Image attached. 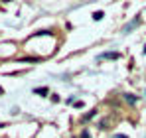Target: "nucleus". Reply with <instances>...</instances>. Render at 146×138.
<instances>
[{
    "mask_svg": "<svg viewBox=\"0 0 146 138\" xmlns=\"http://www.w3.org/2000/svg\"><path fill=\"white\" fill-rule=\"evenodd\" d=\"M103 57H107V59H119L121 53H117V51H107V53H103Z\"/></svg>",
    "mask_w": 146,
    "mask_h": 138,
    "instance_id": "nucleus-1",
    "label": "nucleus"
},
{
    "mask_svg": "<svg viewBox=\"0 0 146 138\" xmlns=\"http://www.w3.org/2000/svg\"><path fill=\"white\" fill-rule=\"evenodd\" d=\"M124 101H126V103H130V105H134V103L138 101V97H134V95H128V93H126V95H124Z\"/></svg>",
    "mask_w": 146,
    "mask_h": 138,
    "instance_id": "nucleus-2",
    "label": "nucleus"
},
{
    "mask_svg": "<svg viewBox=\"0 0 146 138\" xmlns=\"http://www.w3.org/2000/svg\"><path fill=\"white\" fill-rule=\"evenodd\" d=\"M138 22H140V20H138V18H134V22H130V24H128V26H126V28H124V32L128 34V32H130V30H132L134 26H138Z\"/></svg>",
    "mask_w": 146,
    "mask_h": 138,
    "instance_id": "nucleus-3",
    "label": "nucleus"
},
{
    "mask_svg": "<svg viewBox=\"0 0 146 138\" xmlns=\"http://www.w3.org/2000/svg\"><path fill=\"white\" fill-rule=\"evenodd\" d=\"M36 95H46V93H48V89H46V87H42V89H36Z\"/></svg>",
    "mask_w": 146,
    "mask_h": 138,
    "instance_id": "nucleus-4",
    "label": "nucleus"
},
{
    "mask_svg": "<svg viewBox=\"0 0 146 138\" xmlns=\"http://www.w3.org/2000/svg\"><path fill=\"white\" fill-rule=\"evenodd\" d=\"M95 113H97V109H95V111H91V113H87V115H85V120H89V118H93V116H95Z\"/></svg>",
    "mask_w": 146,
    "mask_h": 138,
    "instance_id": "nucleus-5",
    "label": "nucleus"
},
{
    "mask_svg": "<svg viewBox=\"0 0 146 138\" xmlns=\"http://www.w3.org/2000/svg\"><path fill=\"white\" fill-rule=\"evenodd\" d=\"M103 16H105V14H103V12H95V14H93V18H95V20H101V18H103Z\"/></svg>",
    "mask_w": 146,
    "mask_h": 138,
    "instance_id": "nucleus-6",
    "label": "nucleus"
},
{
    "mask_svg": "<svg viewBox=\"0 0 146 138\" xmlns=\"http://www.w3.org/2000/svg\"><path fill=\"white\" fill-rule=\"evenodd\" d=\"M81 138H89V130H83L81 132Z\"/></svg>",
    "mask_w": 146,
    "mask_h": 138,
    "instance_id": "nucleus-7",
    "label": "nucleus"
},
{
    "mask_svg": "<svg viewBox=\"0 0 146 138\" xmlns=\"http://www.w3.org/2000/svg\"><path fill=\"white\" fill-rule=\"evenodd\" d=\"M0 95H4V89H2V87H0Z\"/></svg>",
    "mask_w": 146,
    "mask_h": 138,
    "instance_id": "nucleus-8",
    "label": "nucleus"
}]
</instances>
